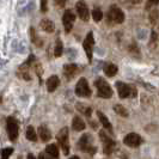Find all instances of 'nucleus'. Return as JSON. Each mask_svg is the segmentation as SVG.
<instances>
[{"label": "nucleus", "mask_w": 159, "mask_h": 159, "mask_svg": "<svg viewBox=\"0 0 159 159\" xmlns=\"http://www.w3.org/2000/svg\"><path fill=\"white\" fill-rule=\"evenodd\" d=\"M54 2H55V5L57 7L62 8L65 7V4H66V1L65 0H54Z\"/></svg>", "instance_id": "473e14b6"}, {"label": "nucleus", "mask_w": 159, "mask_h": 159, "mask_svg": "<svg viewBox=\"0 0 159 159\" xmlns=\"http://www.w3.org/2000/svg\"><path fill=\"white\" fill-rule=\"evenodd\" d=\"M77 109H78L79 111L83 112L84 115H86L88 117L91 116V112H92V109H91V108H84V107L81 105V103H77Z\"/></svg>", "instance_id": "cd10ccee"}, {"label": "nucleus", "mask_w": 159, "mask_h": 159, "mask_svg": "<svg viewBox=\"0 0 159 159\" xmlns=\"http://www.w3.org/2000/svg\"><path fill=\"white\" fill-rule=\"evenodd\" d=\"M92 17L95 19V22H101L102 18H103V12L99 7H95L92 11Z\"/></svg>", "instance_id": "393cba45"}, {"label": "nucleus", "mask_w": 159, "mask_h": 159, "mask_svg": "<svg viewBox=\"0 0 159 159\" xmlns=\"http://www.w3.org/2000/svg\"><path fill=\"white\" fill-rule=\"evenodd\" d=\"M74 22H75V16H74V13L72 12L71 10H66L64 13V17H62V23H64V28H65L66 34H68V32L72 30Z\"/></svg>", "instance_id": "9d476101"}, {"label": "nucleus", "mask_w": 159, "mask_h": 159, "mask_svg": "<svg viewBox=\"0 0 159 159\" xmlns=\"http://www.w3.org/2000/svg\"><path fill=\"white\" fill-rule=\"evenodd\" d=\"M30 36H31V41L36 44V46H39V47H41L42 46V41L39 40V37H37V35H36V31H35V29L34 28H31L30 29Z\"/></svg>", "instance_id": "a878e982"}, {"label": "nucleus", "mask_w": 159, "mask_h": 159, "mask_svg": "<svg viewBox=\"0 0 159 159\" xmlns=\"http://www.w3.org/2000/svg\"><path fill=\"white\" fill-rule=\"evenodd\" d=\"M99 138H101V140H102V143H103L104 153L108 154V156H110L112 152H114V150H115V147H116V143H115L104 130H101V132H99Z\"/></svg>", "instance_id": "423d86ee"}, {"label": "nucleus", "mask_w": 159, "mask_h": 159, "mask_svg": "<svg viewBox=\"0 0 159 159\" xmlns=\"http://www.w3.org/2000/svg\"><path fill=\"white\" fill-rule=\"evenodd\" d=\"M26 159H36V158H35V156H34L32 153H29V154H28V158Z\"/></svg>", "instance_id": "c9c22d12"}, {"label": "nucleus", "mask_w": 159, "mask_h": 159, "mask_svg": "<svg viewBox=\"0 0 159 159\" xmlns=\"http://www.w3.org/2000/svg\"><path fill=\"white\" fill-rule=\"evenodd\" d=\"M72 127H73V129H74V130L80 132V130H84L86 126H85V122L81 120V117H79V116H75V117L73 119V121H72Z\"/></svg>", "instance_id": "6ab92c4d"}, {"label": "nucleus", "mask_w": 159, "mask_h": 159, "mask_svg": "<svg viewBox=\"0 0 159 159\" xmlns=\"http://www.w3.org/2000/svg\"><path fill=\"white\" fill-rule=\"evenodd\" d=\"M1 101H2V97H1V96H0V103H1Z\"/></svg>", "instance_id": "58836bf2"}, {"label": "nucleus", "mask_w": 159, "mask_h": 159, "mask_svg": "<svg viewBox=\"0 0 159 159\" xmlns=\"http://www.w3.org/2000/svg\"><path fill=\"white\" fill-rule=\"evenodd\" d=\"M62 52H64V44L60 40L56 41L55 43V48H54V55L55 57H60L62 55Z\"/></svg>", "instance_id": "5701e85b"}, {"label": "nucleus", "mask_w": 159, "mask_h": 159, "mask_svg": "<svg viewBox=\"0 0 159 159\" xmlns=\"http://www.w3.org/2000/svg\"><path fill=\"white\" fill-rule=\"evenodd\" d=\"M56 139H57V143H60V147L62 148V152H64L65 156H68L70 153V143H68V128L64 127L59 134L56 135Z\"/></svg>", "instance_id": "39448f33"}, {"label": "nucleus", "mask_w": 159, "mask_h": 159, "mask_svg": "<svg viewBox=\"0 0 159 159\" xmlns=\"http://www.w3.org/2000/svg\"><path fill=\"white\" fill-rule=\"evenodd\" d=\"M35 70H36L37 75L41 78V75H42V67H41V65H36V66H35Z\"/></svg>", "instance_id": "72a5a7b5"}, {"label": "nucleus", "mask_w": 159, "mask_h": 159, "mask_svg": "<svg viewBox=\"0 0 159 159\" xmlns=\"http://www.w3.org/2000/svg\"><path fill=\"white\" fill-rule=\"evenodd\" d=\"M39 135H40L41 140L44 141V143H47L52 139V133H50V130L48 129L46 125H42L39 127Z\"/></svg>", "instance_id": "dca6fc26"}, {"label": "nucleus", "mask_w": 159, "mask_h": 159, "mask_svg": "<svg viewBox=\"0 0 159 159\" xmlns=\"http://www.w3.org/2000/svg\"><path fill=\"white\" fill-rule=\"evenodd\" d=\"M158 15V11H153L151 13V22L152 23H154L156 22V16Z\"/></svg>", "instance_id": "f704fd0d"}, {"label": "nucleus", "mask_w": 159, "mask_h": 159, "mask_svg": "<svg viewBox=\"0 0 159 159\" xmlns=\"http://www.w3.org/2000/svg\"><path fill=\"white\" fill-rule=\"evenodd\" d=\"M48 0H41V11L42 12H47L48 11Z\"/></svg>", "instance_id": "7c9ffc66"}, {"label": "nucleus", "mask_w": 159, "mask_h": 159, "mask_svg": "<svg viewBox=\"0 0 159 159\" xmlns=\"http://www.w3.org/2000/svg\"><path fill=\"white\" fill-rule=\"evenodd\" d=\"M6 130H7L8 139L11 141H16L18 139V134H19V123H18V121L15 117H12V116L7 117Z\"/></svg>", "instance_id": "7ed1b4c3"}, {"label": "nucleus", "mask_w": 159, "mask_h": 159, "mask_svg": "<svg viewBox=\"0 0 159 159\" xmlns=\"http://www.w3.org/2000/svg\"><path fill=\"white\" fill-rule=\"evenodd\" d=\"M129 53H132V54H134L135 56H138L140 54V50H139V48L136 47V44H132L130 47H129Z\"/></svg>", "instance_id": "c756f323"}, {"label": "nucleus", "mask_w": 159, "mask_h": 159, "mask_svg": "<svg viewBox=\"0 0 159 159\" xmlns=\"http://www.w3.org/2000/svg\"><path fill=\"white\" fill-rule=\"evenodd\" d=\"M70 159H80V158L78 157V156H73V157H71Z\"/></svg>", "instance_id": "e433bc0d"}, {"label": "nucleus", "mask_w": 159, "mask_h": 159, "mask_svg": "<svg viewBox=\"0 0 159 159\" xmlns=\"http://www.w3.org/2000/svg\"><path fill=\"white\" fill-rule=\"evenodd\" d=\"M132 1H133V2H140L141 0H132Z\"/></svg>", "instance_id": "4c0bfd02"}, {"label": "nucleus", "mask_w": 159, "mask_h": 159, "mask_svg": "<svg viewBox=\"0 0 159 159\" xmlns=\"http://www.w3.org/2000/svg\"><path fill=\"white\" fill-rule=\"evenodd\" d=\"M116 89H117L120 98H128L129 96H132V97L136 96L135 89L129 86L127 84H125V83H122V81H116Z\"/></svg>", "instance_id": "0eeeda50"}, {"label": "nucleus", "mask_w": 159, "mask_h": 159, "mask_svg": "<svg viewBox=\"0 0 159 159\" xmlns=\"http://www.w3.org/2000/svg\"><path fill=\"white\" fill-rule=\"evenodd\" d=\"M159 5V0H147V2H146V6L145 8L148 11V10H151L152 7H154V6H158Z\"/></svg>", "instance_id": "c85d7f7f"}, {"label": "nucleus", "mask_w": 159, "mask_h": 159, "mask_svg": "<svg viewBox=\"0 0 159 159\" xmlns=\"http://www.w3.org/2000/svg\"><path fill=\"white\" fill-rule=\"evenodd\" d=\"M78 147L83 152H88L90 154H95L97 151V148L92 145V136L90 134L81 135V138L79 139V143H78Z\"/></svg>", "instance_id": "20e7f679"}, {"label": "nucleus", "mask_w": 159, "mask_h": 159, "mask_svg": "<svg viewBox=\"0 0 159 159\" xmlns=\"http://www.w3.org/2000/svg\"><path fill=\"white\" fill-rule=\"evenodd\" d=\"M40 25H41V28H42V30L46 32H53L54 30H55V25H54V23H53L50 19H47V18L42 19Z\"/></svg>", "instance_id": "f3484780"}, {"label": "nucleus", "mask_w": 159, "mask_h": 159, "mask_svg": "<svg viewBox=\"0 0 159 159\" xmlns=\"http://www.w3.org/2000/svg\"><path fill=\"white\" fill-rule=\"evenodd\" d=\"M46 152H47L48 154H50L53 158L59 159V148H57V146H56L55 143L48 145L47 147H46Z\"/></svg>", "instance_id": "412c9836"}, {"label": "nucleus", "mask_w": 159, "mask_h": 159, "mask_svg": "<svg viewBox=\"0 0 159 159\" xmlns=\"http://www.w3.org/2000/svg\"><path fill=\"white\" fill-rule=\"evenodd\" d=\"M13 153V148H11V147H7V148H2L1 151H0V156H1V158L0 159H8L10 158V156Z\"/></svg>", "instance_id": "bb28decb"}, {"label": "nucleus", "mask_w": 159, "mask_h": 159, "mask_svg": "<svg viewBox=\"0 0 159 159\" xmlns=\"http://www.w3.org/2000/svg\"><path fill=\"white\" fill-rule=\"evenodd\" d=\"M107 18H108V23L121 24L125 22V13L116 5H111L109 11H108V13H107Z\"/></svg>", "instance_id": "f257e3e1"}, {"label": "nucleus", "mask_w": 159, "mask_h": 159, "mask_svg": "<svg viewBox=\"0 0 159 159\" xmlns=\"http://www.w3.org/2000/svg\"><path fill=\"white\" fill-rule=\"evenodd\" d=\"M78 71H79V68H78V66H77L75 64L65 65V67H64V74L67 80L73 79L74 75L78 73Z\"/></svg>", "instance_id": "4468645a"}, {"label": "nucleus", "mask_w": 159, "mask_h": 159, "mask_svg": "<svg viewBox=\"0 0 159 159\" xmlns=\"http://www.w3.org/2000/svg\"><path fill=\"white\" fill-rule=\"evenodd\" d=\"M75 95L79 96V97H90L92 95L91 92V89L89 86L88 80L85 78H80L79 81L77 83V86H75Z\"/></svg>", "instance_id": "6e6552de"}, {"label": "nucleus", "mask_w": 159, "mask_h": 159, "mask_svg": "<svg viewBox=\"0 0 159 159\" xmlns=\"http://www.w3.org/2000/svg\"><path fill=\"white\" fill-rule=\"evenodd\" d=\"M104 73L108 75V77H114L116 73H117V71H119V68H117V66L114 64H107L105 66H104L103 68Z\"/></svg>", "instance_id": "aec40b11"}, {"label": "nucleus", "mask_w": 159, "mask_h": 159, "mask_svg": "<svg viewBox=\"0 0 159 159\" xmlns=\"http://www.w3.org/2000/svg\"><path fill=\"white\" fill-rule=\"evenodd\" d=\"M123 143H125V145L129 146V147L135 148V147H139L141 145L143 139H141V136L139 135V134H136V133H129V134L125 136Z\"/></svg>", "instance_id": "9b49d317"}, {"label": "nucleus", "mask_w": 159, "mask_h": 159, "mask_svg": "<svg viewBox=\"0 0 159 159\" xmlns=\"http://www.w3.org/2000/svg\"><path fill=\"white\" fill-rule=\"evenodd\" d=\"M114 110L116 114H119L121 116H123V117H127L128 116V111L126 110V108L125 107H122L121 104H116L115 107H114Z\"/></svg>", "instance_id": "b1692460"}, {"label": "nucleus", "mask_w": 159, "mask_h": 159, "mask_svg": "<svg viewBox=\"0 0 159 159\" xmlns=\"http://www.w3.org/2000/svg\"><path fill=\"white\" fill-rule=\"evenodd\" d=\"M25 135H26V139L30 140V141H34V143L37 141V133L35 132V128L32 127V126H29V127L26 128Z\"/></svg>", "instance_id": "4be33fe9"}, {"label": "nucleus", "mask_w": 159, "mask_h": 159, "mask_svg": "<svg viewBox=\"0 0 159 159\" xmlns=\"http://www.w3.org/2000/svg\"><path fill=\"white\" fill-rule=\"evenodd\" d=\"M39 159H55V158H53L50 154H48L47 152H42V153H40V156H39Z\"/></svg>", "instance_id": "2f4dec72"}, {"label": "nucleus", "mask_w": 159, "mask_h": 159, "mask_svg": "<svg viewBox=\"0 0 159 159\" xmlns=\"http://www.w3.org/2000/svg\"><path fill=\"white\" fill-rule=\"evenodd\" d=\"M93 44H95V39H93V32L90 31L86 35V39L84 40V43H83V47H84V50L86 53V56H88L89 62L92 61V54H93Z\"/></svg>", "instance_id": "1a4fd4ad"}, {"label": "nucleus", "mask_w": 159, "mask_h": 159, "mask_svg": "<svg viewBox=\"0 0 159 159\" xmlns=\"http://www.w3.org/2000/svg\"><path fill=\"white\" fill-rule=\"evenodd\" d=\"M59 84H60L59 77H57V75H50V77L47 79V83H46L47 90L49 91V92H54V91L56 90V88L59 86Z\"/></svg>", "instance_id": "2eb2a0df"}, {"label": "nucleus", "mask_w": 159, "mask_h": 159, "mask_svg": "<svg viewBox=\"0 0 159 159\" xmlns=\"http://www.w3.org/2000/svg\"><path fill=\"white\" fill-rule=\"evenodd\" d=\"M35 60V56L34 55H30L29 56V59L24 62L20 67H19V71H18V74H19V77L20 78H23L25 80H30V77H29V65H31V62Z\"/></svg>", "instance_id": "ddd939ff"}, {"label": "nucleus", "mask_w": 159, "mask_h": 159, "mask_svg": "<svg viewBox=\"0 0 159 159\" xmlns=\"http://www.w3.org/2000/svg\"><path fill=\"white\" fill-rule=\"evenodd\" d=\"M75 8H77V13L79 16L80 19H83L84 22L89 20V17H90V11H89V7L86 5L85 1L80 0L75 4Z\"/></svg>", "instance_id": "f8f14e48"}, {"label": "nucleus", "mask_w": 159, "mask_h": 159, "mask_svg": "<svg viewBox=\"0 0 159 159\" xmlns=\"http://www.w3.org/2000/svg\"><path fill=\"white\" fill-rule=\"evenodd\" d=\"M97 115H98V119L101 121L102 126H103L107 130H109L110 133H112V126H111V123H110V121L108 120V117H107L102 111H97Z\"/></svg>", "instance_id": "a211bd4d"}, {"label": "nucleus", "mask_w": 159, "mask_h": 159, "mask_svg": "<svg viewBox=\"0 0 159 159\" xmlns=\"http://www.w3.org/2000/svg\"><path fill=\"white\" fill-rule=\"evenodd\" d=\"M95 85L97 88V96L98 97H101V98H111L112 89L110 88V85L103 78L96 79Z\"/></svg>", "instance_id": "f03ea898"}]
</instances>
